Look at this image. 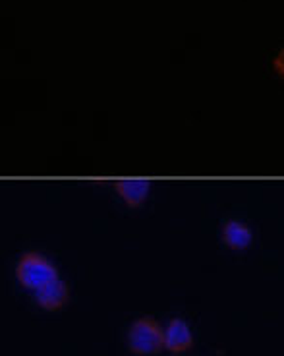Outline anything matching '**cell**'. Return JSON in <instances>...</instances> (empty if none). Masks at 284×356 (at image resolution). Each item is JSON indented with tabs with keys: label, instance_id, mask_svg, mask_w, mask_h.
<instances>
[{
	"label": "cell",
	"instance_id": "obj_1",
	"mask_svg": "<svg viewBox=\"0 0 284 356\" xmlns=\"http://www.w3.org/2000/svg\"><path fill=\"white\" fill-rule=\"evenodd\" d=\"M16 277L19 285H24L29 291H39L49 283H53L58 277V269L44 258L39 252H24L16 266Z\"/></svg>",
	"mask_w": 284,
	"mask_h": 356
},
{
	"label": "cell",
	"instance_id": "obj_2",
	"mask_svg": "<svg viewBox=\"0 0 284 356\" xmlns=\"http://www.w3.org/2000/svg\"><path fill=\"white\" fill-rule=\"evenodd\" d=\"M128 348L140 356L159 355L165 348V330L149 316L137 318L128 330Z\"/></svg>",
	"mask_w": 284,
	"mask_h": 356
},
{
	"label": "cell",
	"instance_id": "obj_3",
	"mask_svg": "<svg viewBox=\"0 0 284 356\" xmlns=\"http://www.w3.org/2000/svg\"><path fill=\"white\" fill-rule=\"evenodd\" d=\"M194 347V335L186 321L174 318L169 321V325L165 327V348L174 355L187 353Z\"/></svg>",
	"mask_w": 284,
	"mask_h": 356
},
{
	"label": "cell",
	"instance_id": "obj_4",
	"mask_svg": "<svg viewBox=\"0 0 284 356\" xmlns=\"http://www.w3.org/2000/svg\"><path fill=\"white\" fill-rule=\"evenodd\" d=\"M37 304L47 312H56L66 306L70 300V286L64 283L62 279H56L35 293Z\"/></svg>",
	"mask_w": 284,
	"mask_h": 356
},
{
	"label": "cell",
	"instance_id": "obj_5",
	"mask_svg": "<svg viewBox=\"0 0 284 356\" xmlns=\"http://www.w3.org/2000/svg\"><path fill=\"white\" fill-rule=\"evenodd\" d=\"M115 188L128 207H140L149 194V182L145 178H120Z\"/></svg>",
	"mask_w": 284,
	"mask_h": 356
},
{
	"label": "cell",
	"instance_id": "obj_6",
	"mask_svg": "<svg viewBox=\"0 0 284 356\" xmlns=\"http://www.w3.org/2000/svg\"><path fill=\"white\" fill-rule=\"evenodd\" d=\"M222 241L232 250L248 248L251 242V229L240 221H226L222 227Z\"/></svg>",
	"mask_w": 284,
	"mask_h": 356
},
{
	"label": "cell",
	"instance_id": "obj_7",
	"mask_svg": "<svg viewBox=\"0 0 284 356\" xmlns=\"http://www.w3.org/2000/svg\"><path fill=\"white\" fill-rule=\"evenodd\" d=\"M273 68H275V72L281 78H284V49H281L275 58H273Z\"/></svg>",
	"mask_w": 284,
	"mask_h": 356
}]
</instances>
